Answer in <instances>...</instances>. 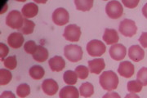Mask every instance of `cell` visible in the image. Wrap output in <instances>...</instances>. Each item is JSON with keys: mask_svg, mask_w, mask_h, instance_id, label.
<instances>
[{"mask_svg": "<svg viewBox=\"0 0 147 98\" xmlns=\"http://www.w3.org/2000/svg\"><path fill=\"white\" fill-rule=\"evenodd\" d=\"M127 49L123 44L117 43L110 47V55L112 59L115 61H121L126 57Z\"/></svg>", "mask_w": 147, "mask_h": 98, "instance_id": "cell-9", "label": "cell"}, {"mask_svg": "<svg viewBox=\"0 0 147 98\" xmlns=\"http://www.w3.org/2000/svg\"><path fill=\"white\" fill-rule=\"evenodd\" d=\"M0 98H16L15 95L10 91H5L1 94Z\"/></svg>", "mask_w": 147, "mask_h": 98, "instance_id": "cell-35", "label": "cell"}, {"mask_svg": "<svg viewBox=\"0 0 147 98\" xmlns=\"http://www.w3.org/2000/svg\"><path fill=\"white\" fill-rule=\"evenodd\" d=\"M142 83L139 82L138 80H131L127 83V91L130 92L131 93H140L142 90Z\"/></svg>", "mask_w": 147, "mask_h": 98, "instance_id": "cell-26", "label": "cell"}, {"mask_svg": "<svg viewBox=\"0 0 147 98\" xmlns=\"http://www.w3.org/2000/svg\"><path fill=\"white\" fill-rule=\"evenodd\" d=\"M75 73L77 74V75L79 76L80 79H85L88 76V68L84 66H79L75 68Z\"/></svg>", "mask_w": 147, "mask_h": 98, "instance_id": "cell-28", "label": "cell"}, {"mask_svg": "<svg viewBox=\"0 0 147 98\" xmlns=\"http://www.w3.org/2000/svg\"><path fill=\"white\" fill-rule=\"evenodd\" d=\"M87 52L92 57H100L105 52V45L100 40L93 39L88 42L86 47Z\"/></svg>", "mask_w": 147, "mask_h": 98, "instance_id": "cell-4", "label": "cell"}, {"mask_svg": "<svg viewBox=\"0 0 147 98\" xmlns=\"http://www.w3.org/2000/svg\"><path fill=\"white\" fill-rule=\"evenodd\" d=\"M58 88L59 87H58L57 83L52 78H47L42 83V92L48 96L55 95L57 93Z\"/></svg>", "mask_w": 147, "mask_h": 98, "instance_id": "cell-11", "label": "cell"}, {"mask_svg": "<svg viewBox=\"0 0 147 98\" xmlns=\"http://www.w3.org/2000/svg\"><path fill=\"white\" fill-rule=\"evenodd\" d=\"M24 40H25V39L21 33L15 32V33H11L8 36L7 43L11 47L16 49V48H20L23 45Z\"/></svg>", "mask_w": 147, "mask_h": 98, "instance_id": "cell-12", "label": "cell"}, {"mask_svg": "<svg viewBox=\"0 0 147 98\" xmlns=\"http://www.w3.org/2000/svg\"><path fill=\"white\" fill-rule=\"evenodd\" d=\"M119 39V34L117 33V31L114 29H105L104 34H103V40L105 42V43H107L108 45L111 44H116Z\"/></svg>", "mask_w": 147, "mask_h": 98, "instance_id": "cell-18", "label": "cell"}, {"mask_svg": "<svg viewBox=\"0 0 147 98\" xmlns=\"http://www.w3.org/2000/svg\"><path fill=\"white\" fill-rule=\"evenodd\" d=\"M81 36V30L80 27L77 25H69L65 27L64 30L63 37L68 41L78 42Z\"/></svg>", "mask_w": 147, "mask_h": 98, "instance_id": "cell-7", "label": "cell"}, {"mask_svg": "<svg viewBox=\"0 0 147 98\" xmlns=\"http://www.w3.org/2000/svg\"><path fill=\"white\" fill-rule=\"evenodd\" d=\"M137 78L143 86H147V67H142L138 71Z\"/></svg>", "mask_w": 147, "mask_h": 98, "instance_id": "cell-29", "label": "cell"}, {"mask_svg": "<svg viewBox=\"0 0 147 98\" xmlns=\"http://www.w3.org/2000/svg\"><path fill=\"white\" fill-rule=\"evenodd\" d=\"M88 64L90 72L96 74H99L105 67L104 59L102 58H97V59H93L92 61H88Z\"/></svg>", "mask_w": 147, "mask_h": 98, "instance_id": "cell-14", "label": "cell"}, {"mask_svg": "<svg viewBox=\"0 0 147 98\" xmlns=\"http://www.w3.org/2000/svg\"><path fill=\"white\" fill-rule=\"evenodd\" d=\"M105 12L111 19H118L123 16V7L119 1H110L106 4Z\"/></svg>", "mask_w": 147, "mask_h": 98, "instance_id": "cell-5", "label": "cell"}, {"mask_svg": "<svg viewBox=\"0 0 147 98\" xmlns=\"http://www.w3.org/2000/svg\"><path fill=\"white\" fill-rule=\"evenodd\" d=\"M102 98H121V97H120V96H119V95L117 93H115V92H110V93L105 94Z\"/></svg>", "mask_w": 147, "mask_h": 98, "instance_id": "cell-36", "label": "cell"}, {"mask_svg": "<svg viewBox=\"0 0 147 98\" xmlns=\"http://www.w3.org/2000/svg\"><path fill=\"white\" fill-rule=\"evenodd\" d=\"M25 19L23 18V15L19 11L12 10L8 13L6 17V24L11 29L21 30L23 26Z\"/></svg>", "mask_w": 147, "mask_h": 98, "instance_id": "cell-2", "label": "cell"}, {"mask_svg": "<svg viewBox=\"0 0 147 98\" xmlns=\"http://www.w3.org/2000/svg\"><path fill=\"white\" fill-rule=\"evenodd\" d=\"M139 42L143 47L147 48V32H143L139 38Z\"/></svg>", "mask_w": 147, "mask_h": 98, "instance_id": "cell-34", "label": "cell"}, {"mask_svg": "<svg viewBox=\"0 0 147 98\" xmlns=\"http://www.w3.org/2000/svg\"><path fill=\"white\" fill-rule=\"evenodd\" d=\"M48 65L50 66V69L54 72H60L63 70L65 66V62L63 58L60 56L52 57L49 59Z\"/></svg>", "mask_w": 147, "mask_h": 98, "instance_id": "cell-15", "label": "cell"}, {"mask_svg": "<svg viewBox=\"0 0 147 98\" xmlns=\"http://www.w3.org/2000/svg\"><path fill=\"white\" fill-rule=\"evenodd\" d=\"M8 52H9V49L7 46H6L4 43H0V57H1L2 62L5 61V57L8 54Z\"/></svg>", "mask_w": 147, "mask_h": 98, "instance_id": "cell-32", "label": "cell"}, {"mask_svg": "<svg viewBox=\"0 0 147 98\" xmlns=\"http://www.w3.org/2000/svg\"><path fill=\"white\" fill-rule=\"evenodd\" d=\"M128 57L133 62H139L145 57V52L138 45H132L128 49Z\"/></svg>", "mask_w": 147, "mask_h": 98, "instance_id": "cell-13", "label": "cell"}, {"mask_svg": "<svg viewBox=\"0 0 147 98\" xmlns=\"http://www.w3.org/2000/svg\"><path fill=\"white\" fill-rule=\"evenodd\" d=\"M99 83L101 88L106 91H112L117 88L119 85V78L115 73L112 70L105 71L99 78Z\"/></svg>", "mask_w": 147, "mask_h": 98, "instance_id": "cell-1", "label": "cell"}, {"mask_svg": "<svg viewBox=\"0 0 147 98\" xmlns=\"http://www.w3.org/2000/svg\"><path fill=\"white\" fill-rule=\"evenodd\" d=\"M34 26H35V24H34V21H30V20H28V19H25L23 26L21 27V29L19 30L21 31V34H32L34 32Z\"/></svg>", "mask_w": 147, "mask_h": 98, "instance_id": "cell-25", "label": "cell"}, {"mask_svg": "<svg viewBox=\"0 0 147 98\" xmlns=\"http://www.w3.org/2000/svg\"><path fill=\"white\" fill-rule=\"evenodd\" d=\"M37 45L36 43H35V42L33 41V40H29V41H27L26 43H25V45H24V49H25V51L27 52V53H29V54H34V52L36 51L37 49Z\"/></svg>", "mask_w": 147, "mask_h": 98, "instance_id": "cell-31", "label": "cell"}, {"mask_svg": "<svg viewBox=\"0 0 147 98\" xmlns=\"http://www.w3.org/2000/svg\"><path fill=\"white\" fill-rule=\"evenodd\" d=\"M64 54L69 62H78L82 59L84 52L82 47L79 45L69 44L65 47Z\"/></svg>", "mask_w": 147, "mask_h": 98, "instance_id": "cell-3", "label": "cell"}, {"mask_svg": "<svg viewBox=\"0 0 147 98\" xmlns=\"http://www.w3.org/2000/svg\"><path fill=\"white\" fill-rule=\"evenodd\" d=\"M53 21L57 26H65L69 21V15L66 9L59 7L53 11Z\"/></svg>", "mask_w": 147, "mask_h": 98, "instance_id": "cell-8", "label": "cell"}, {"mask_svg": "<svg viewBox=\"0 0 147 98\" xmlns=\"http://www.w3.org/2000/svg\"><path fill=\"white\" fill-rule=\"evenodd\" d=\"M59 97L60 98H79V93L74 86L68 85L61 88L59 93Z\"/></svg>", "mask_w": 147, "mask_h": 98, "instance_id": "cell-17", "label": "cell"}, {"mask_svg": "<svg viewBox=\"0 0 147 98\" xmlns=\"http://www.w3.org/2000/svg\"><path fill=\"white\" fill-rule=\"evenodd\" d=\"M38 12V7L34 3H29L23 6L21 9V14L26 18H33L36 16Z\"/></svg>", "mask_w": 147, "mask_h": 98, "instance_id": "cell-16", "label": "cell"}, {"mask_svg": "<svg viewBox=\"0 0 147 98\" xmlns=\"http://www.w3.org/2000/svg\"><path fill=\"white\" fill-rule=\"evenodd\" d=\"M30 94V88L27 83H21L16 88V95L21 98L26 97Z\"/></svg>", "mask_w": 147, "mask_h": 98, "instance_id": "cell-27", "label": "cell"}, {"mask_svg": "<svg viewBox=\"0 0 147 98\" xmlns=\"http://www.w3.org/2000/svg\"><path fill=\"white\" fill-rule=\"evenodd\" d=\"M64 82L68 85H74L78 81V75L73 70H66L64 73L63 75Z\"/></svg>", "mask_w": 147, "mask_h": 98, "instance_id": "cell-23", "label": "cell"}, {"mask_svg": "<svg viewBox=\"0 0 147 98\" xmlns=\"http://www.w3.org/2000/svg\"><path fill=\"white\" fill-rule=\"evenodd\" d=\"M74 4L77 10L87 11L93 6V0H74Z\"/></svg>", "mask_w": 147, "mask_h": 98, "instance_id": "cell-21", "label": "cell"}, {"mask_svg": "<svg viewBox=\"0 0 147 98\" xmlns=\"http://www.w3.org/2000/svg\"><path fill=\"white\" fill-rule=\"evenodd\" d=\"M4 63V66L9 70H15L17 66V61H16V57L15 56H11L6 58L5 61L3 62Z\"/></svg>", "mask_w": 147, "mask_h": 98, "instance_id": "cell-30", "label": "cell"}, {"mask_svg": "<svg viewBox=\"0 0 147 98\" xmlns=\"http://www.w3.org/2000/svg\"><path fill=\"white\" fill-rule=\"evenodd\" d=\"M135 67L133 64L130 62H122L119 66L118 72L122 77L131 78L134 74Z\"/></svg>", "mask_w": 147, "mask_h": 98, "instance_id": "cell-10", "label": "cell"}, {"mask_svg": "<svg viewBox=\"0 0 147 98\" xmlns=\"http://www.w3.org/2000/svg\"><path fill=\"white\" fill-rule=\"evenodd\" d=\"M119 30L123 36L131 38L137 34V27L134 21L130 19H124L120 22Z\"/></svg>", "mask_w": 147, "mask_h": 98, "instance_id": "cell-6", "label": "cell"}, {"mask_svg": "<svg viewBox=\"0 0 147 98\" xmlns=\"http://www.w3.org/2000/svg\"><path fill=\"white\" fill-rule=\"evenodd\" d=\"M12 78L11 73L5 70V69H1L0 70V85L1 86H5L7 84L10 83V81Z\"/></svg>", "mask_w": 147, "mask_h": 98, "instance_id": "cell-24", "label": "cell"}, {"mask_svg": "<svg viewBox=\"0 0 147 98\" xmlns=\"http://www.w3.org/2000/svg\"><path fill=\"white\" fill-rule=\"evenodd\" d=\"M32 56L34 61L38 62H44L48 58V51L44 47L38 45L37 47L36 51Z\"/></svg>", "mask_w": 147, "mask_h": 98, "instance_id": "cell-19", "label": "cell"}, {"mask_svg": "<svg viewBox=\"0 0 147 98\" xmlns=\"http://www.w3.org/2000/svg\"><path fill=\"white\" fill-rule=\"evenodd\" d=\"M122 3H123V5L128 8H135L138 5L139 1L138 0H123Z\"/></svg>", "mask_w": 147, "mask_h": 98, "instance_id": "cell-33", "label": "cell"}, {"mask_svg": "<svg viewBox=\"0 0 147 98\" xmlns=\"http://www.w3.org/2000/svg\"><path fill=\"white\" fill-rule=\"evenodd\" d=\"M79 93L84 97H90L94 93L93 85L90 83H84L79 88Z\"/></svg>", "mask_w": 147, "mask_h": 98, "instance_id": "cell-20", "label": "cell"}, {"mask_svg": "<svg viewBox=\"0 0 147 98\" xmlns=\"http://www.w3.org/2000/svg\"><path fill=\"white\" fill-rule=\"evenodd\" d=\"M30 76L34 79H41L45 74L44 69L40 66H33L29 70Z\"/></svg>", "mask_w": 147, "mask_h": 98, "instance_id": "cell-22", "label": "cell"}, {"mask_svg": "<svg viewBox=\"0 0 147 98\" xmlns=\"http://www.w3.org/2000/svg\"><path fill=\"white\" fill-rule=\"evenodd\" d=\"M142 13H143L144 16L147 18V3H146L144 7H142Z\"/></svg>", "mask_w": 147, "mask_h": 98, "instance_id": "cell-38", "label": "cell"}, {"mask_svg": "<svg viewBox=\"0 0 147 98\" xmlns=\"http://www.w3.org/2000/svg\"><path fill=\"white\" fill-rule=\"evenodd\" d=\"M124 98H140V97H139V96H137V94H135V93H129V94L126 95V97H125Z\"/></svg>", "mask_w": 147, "mask_h": 98, "instance_id": "cell-37", "label": "cell"}]
</instances>
